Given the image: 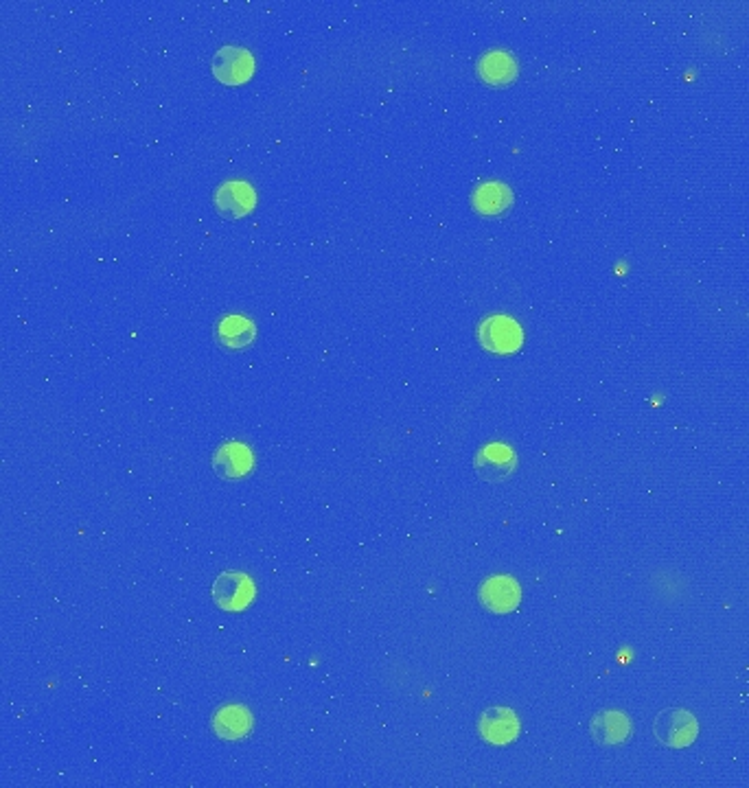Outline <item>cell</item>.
<instances>
[{
    "label": "cell",
    "instance_id": "7",
    "mask_svg": "<svg viewBox=\"0 0 749 788\" xmlns=\"http://www.w3.org/2000/svg\"><path fill=\"white\" fill-rule=\"evenodd\" d=\"M480 600L493 613H509L522 600V589L511 576H491L480 587Z\"/></svg>",
    "mask_w": 749,
    "mask_h": 788
},
{
    "label": "cell",
    "instance_id": "8",
    "mask_svg": "<svg viewBox=\"0 0 749 788\" xmlns=\"http://www.w3.org/2000/svg\"><path fill=\"white\" fill-rule=\"evenodd\" d=\"M590 734L594 743L618 747L625 745L631 736V721L625 712L620 710H605L598 712L590 723Z\"/></svg>",
    "mask_w": 749,
    "mask_h": 788
},
{
    "label": "cell",
    "instance_id": "4",
    "mask_svg": "<svg viewBox=\"0 0 749 788\" xmlns=\"http://www.w3.org/2000/svg\"><path fill=\"white\" fill-rule=\"evenodd\" d=\"M213 202L217 213L224 219H239L248 215L257 204V193L246 182L230 180L220 184V189L215 191Z\"/></svg>",
    "mask_w": 749,
    "mask_h": 788
},
{
    "label": "cell",
    "instance_id": "6",
    "mask_svg": "<svg viewBox=\"0 0 749 788\" xmlns=\"http://www.w3.org/2000/svg\"><path fill=\"white\" fill-rule=\"evenodd\" d=\"M252 71H255V60L239 46H224L213 60V73L222 84H244Z\"/></svg>",
    "mask_w": 749,
    "mask_h": 788
},
{
    "label": "cell",
    "instance_id": "3",
    "mask_svg": "<svg viewBox=\"0 0 749 788\" xmlns=\"http://www.w3.org/2000/svg\"><path fill=\"white\" fill-rule=\"evenodd\" d=\"M213 598L226 611H241L255 598V583L241 572H226L215 581Z\"/></svg>",
    "mask_w": 749,
    "mask_h": 788
},
{
    "label": "cell",
    "instance_id": "9",
    "mask_svg": "<svg viewBox=\"0 0 749 788\" xmlns=\"http://www.w3.org/2000/svg\"><path fill=\"white\" fill-rule=\"evenodd\" d=\"M478 729L491 745H509L520 734V718L509 708H489L480 716Z\"/></svg>",
    "mask_w": 749,
    "mask_h": 788
},
{
    "label": "cell",
    "instance_id": "5",
    "mask_svg": "<svg viewBox=\"0 0 749 788\" xmlns=\"http://www.w3.org/2000/svg\"><path fill=\"white\" fill-rule=\"evenodd\" d=\"M517 467V456L509 445L491 443L485 445L476 456V471L482 480L487 482H502L511 478V473Z\"/></svg>",
    "mask_w": 749,
    "mask_h": 788
},
{
    "label": "cell",
    "instance_id": "12",
    "mask_svg": "<svg viewBox=\"0 0 749 788\" xmlns=\"http://www.w3.org/2000/svg\"><path fill=\"white\" fill-rule=\"evenodd\" d=\"M471 202L480 215L487 217H500L509 211L513 204V195L509 187L502 182H487L480 184V187L471 195Z\"/></svg>",
    "mask_w": 749,
    "mask_h": 788
},
{
    "label": "cell",
    "instance_id": "11",
    "mask_svg": "<svg viewBox=\"0 0 749 788\" xmlns=\"http://www.w3.org/2000/svg\"><path fill=\"white\" fill-rule=\"evenodd\" d=\"M217 342L228 351H241L255 342L257 329L248 318L244 316H226L220 320L215 329Z\"/></svg>",
    "mask_w": 749,
    "mask_h": 788
},
{
    "label": "cell",
    "instance_id": "10",
    "mask_svg": "<svg viewBox=\"0 0 749 788\" xmlns=\"http://www.w3.org/2000/svg\"><path fill=\"white\" fill-rule=\"evenodd\" d=\"M252 462H255V458H252L246 445L226 443L215 451L213 469L224 480H237L252 469Z\"/></svg>",
    "mask_w": 749,
    "mask_h": 788
},
{
    "label": "cell",
    "instance_id": "14",
    "mask_svg": "<svg viewBox=\"0 0 749 788\" xmlns=\"http://www.w3.org/2000/svg\"><path fill=\"white\" fill-rule=\"evenodd\" d=\"M213 727L217 736H222L226 740H237L244 738L250 732L252 716L248 714L246 708H241V705H228V708H222L215 714Z\"/></svg>",
    "mask_w": 749,
    "mask_h": 788
},
{
    "label": "cell",
    "instance_id": "13",
    "mask_svg": "<svg viewBox=\"0 0 749 788\" xmlns=\"http://www.w3.org/2000/svg\"><path fill=\"white\" fill-rule=\"evenodd\" d=\"M478 75L491 86H506L517 77V62L504 51H489L478 62Z\"/></svg>",
    "mask_w": 749,
    "mask_h": 788
},
{
    "label": "cell",
    "instance_id": "2",
    "mask_svg": "<svg viewBox=\"0 0 749 788\" xmlns=\"http://www.w3.org/2000/svg\"><path fill=\"white\" fill-rule=\"evenodd\" d=\"M478 338L491 353H515L524 342V333L509 316H491L480 324Z\"/></svg>",
    "mask_w": 749,
    "mask_h": 788
},
{
    "label": "cell",
    "instance_id": "1",
    "mask_svg": "<svg viewBox=\"0 0 749 788\" xmlns=\"http://www.w3.org/2000/svg\"><path fill=\"white\" fill-rule=\"evenodd\" d=\"M653 734L660 740L664 747L684 749L690 747L697 740L699 723L697 718L688 710L682 708H668L655 716Z\"/></svg>",
    "mask_w": 749,
    "mask_h": 788
}]
</instances>
